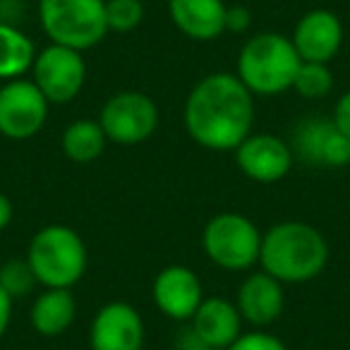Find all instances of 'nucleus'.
I'll return each mask as SVG.
<instances>
[{"label": "nucleus", "mask_w": 350, "mask_h": 350, "mask_svg": "<svg viewBox=\"0 0 350 350\" xmlns=\"http://www.w3.org/2000/svg\"><path fill=\"white\" fill-rule=\"evenodd\" d=\"M27 262L39 286L72 288L87 271V245L75 228L51 224L34 233Z\"/></svg>", "instance_id": "4"}, {"label": "nucleus", "mask_w": 350, "mask_h": 350, "mask_svg": "<svg viewBox=\"0 0 350 350\" xmlns=\"http://www.w3.org/2000/svg\"><path fill=\"white\" fill-rule=\"evenodd\" d=\"M252 25V12L245 5H233L226 12V31H233V34H243Z\"/></svg>", "instance_id": "25"}, {"label": "nucleus", "mask_w": 350, "mask_h": 350, "mask_svg": "<svg viewBox=\"0 0 350 350\" xmlns=\"http://www.w3.org/2000/svg\"><path fill=\"white\" fill-rule=\"evenodd\" d=\"M259 264L281 283H307L329 264V243L314 226L283 221L262 233Z\"/></svg>", "instance_id": "2"}, {"label": "nucleus", "mask_w": 350, "mask_h": 350, "mask_svg": "<svg viewBox=\"0 0 350 350\" xmlns=\"http://www.w3.org/2000/svg\"><path fill=\"white\" fill-rule=\"evenodd\" d=\"M36 58L34 41L10 22H0V79H20Z\"/></svg>", "instance_id": "19"}, {"label": "nucleus", "mask_w": 350, "mask_h": 350, "mask_svg": "<svg viewBox=\"0 0 350 350\" xmlns=\"http://www.w3.org/2000/svg\"><path fill=\"white\" fill-rule=\"evenodd\" d=\"M106 132L101 130L98 120H75L63 132V154L72 163H92L106 149Z\"/></svg>", "instance_id": "20"}, {"label": "nucleus", "mask_w": 350, "mask_h": 350, "mask_svg": "<svg viewBox=\"0 0 350 350\" xmlns=\"http://www.w3.org/2000/svg\"><path fill=\"white\" fill-rule=\"evenodd\" d=\"M151 295H154L161 314L175 321L192 319L204 300L200 276L183 264H170V267L161 269L159 276L154 278Z\"/></svg>", "instance_id": "13"}, {"label": "nucleus", "mask_w": 350, "mask_h": 350, "mask_svg": "<svg viewBox=\"0 0 350 350\" xmlns=\"http://www.w3.org/2000/svg\"><path fill=\"white\" fill-rule=\"evenodd\" d=\"M144 20L142 0H106V25L108 31L127 34L137 29Z\"/></svg>", "instance_id": "23"}, {"label": "nucleus", "mask_w": 350, "mask_h": 350, "mask_svg": "<svg viewBox=\"0 0 350 350\" xmlns=\"http://www.w3.org/2000/svg\"><path fill=\"white\" fill-rule=\"evenodd\" d=\"M12 216H15V206H12L10 197L0 192V233H3V230L10 226Z\"/></svg>", "instance_id": "28"}, {"label": "nucleus", "mask_w": 350, "mask_h": 350, "mask_svg": "<svg viewBox=\"0 0 350 350\" xmlns=\"http://www.w3.org/2000/svg\"><path fill=\"white\" fill-rule=\"evenodd\" d=\"M39 17L51 44L79 53L98 46L108 34L106 0H39Z\"/></svg>", "instance_id": "5"}, {"label": "nucleus", "mask_w": 350, "mask_h": 350, "mask_svg": "<svg viewBox=\"0 0 350 350\" xmlns=\"http://www.w3.org/2000/svg\"><path fill=\"white\" fill-rule=\"evenodd\" d=\"M300 55L288 36L262 31L240 49L238 77L254 96H276L293 89Z\"/></svg>", "instance_id": "3"}, {"label": "nucleus", "mask_w": 350, "mask_h": 350, "mask_svg": "<svg viewBox=\"0 0 350 350\" xmlns=\"http://www.w3.org/2000/svg\"><path fill=\"white\" fill-rule=\"evenodd\" d=\"M49 98L31 79H10L0 87V135L8 139H31L49 118Z\"/></svg>", "instance_id": "9"}, {"label": "nucleus", "mask_w": 350, "mask_h": 350, "mask_svg": "<svg viewBox=\"0 0 350 350\" xmlns=\"http://www.w3.org/2000/svg\"><path fill=\"white\" fill-rule=\"evenodd\" d=\"M226 350H288L278 336L269 334V331H250V334H240L233 345Z\"/></svg>", "instance_id": "24"}, {"label": "nucleus", "mask_w": 350, "mask_h": 350, "mask_svg": "<svg viewBox=\"0 0 350 350\" xmlns=\"http://www.w3.org/2000/svg\"><path fill=\"white\" fill-rule=\"evenodd\" d=\"M224 0H168V15L178 29L195 41H214L226 31Z\"/></svg>", "instance_id": "17"}, {"label": "nucleus", "mask_w": 350, "mask_h": 350, "mask_svg": "<svg viewBox=\"0 0 350 350\" xmlns=\"http://www.w3.org/2000/svg\"><path fill=\"white\" fill-rule=\"evenodd\" d=\"M31 82L41 89L49 103H70L84 89L87 63L79 51L51 44L36 53L31 65Z\"/></svg>", "instance_id": "8"}, {"label": "nucleus", "mask_w": 350, "mask_h": 350, "mask_svg": "<svg viewBox=\"0 0 350 350\" xmlns=\"http://www.w3.org/2000/svg\"><path fill=\"white\" fill-rule=\"evenodd\" d=\"M293 89L302 98H312V101L324 98L334 89V72H331L329 63H305L302 60L295 79H293Z\"/></svg>", "instance_id": "21"}, {"label": "nucleus", "mask_w": 350, "mask_h": 350, "mask_svg": "<svg viewBox=\"0 0 350 350\" xmlns=\"http://www.w3.org/2000/svg\"><path fill=\"white\" fill-rule=\"evenodd\" d=\"M293 161H295V156H293L291 144L276 135H267V132L250 135L235 149L238 168L247 175L250 180L264 183V185L283 180L291 173Z\"/></svg>", "instance_id": "11"}, {"label": "nucleus", "mask_w": 350, "mask_h": 350, "mask_svg": "<svg viewBox=\"0 0 350 350\" xmlns=\"http://www.w3.org/2000/svg\"><path fill=\"white\" fill-rule=\"evenodd\" d=\"M75 314H77V300L70 288H46V293H41L31 305L29 319L36 334L55 338L72 326Z\"/></svg>", "instance_id": "18"}, {"label": "nucleus", "mask_w": 350, "mask_h": 350, "mask_svg": "<svg viewBox=\"0 0 350 350\" xmlns=\"http://www.w3.org/2000/svg\"><path fill=\"white\" fill-rule=\"evenodd\" d=\"M39 286L34 271H31L29 262L27 259H8L3 267H0V288L17 300V297L31 295V291Z\"/></svg>", "instance_id": "22"}, {"label": "nucleus", "mask_w": 350, "mask_h": 350, "mask_svg": "<svg viewBox=\"0 0 350 350\" xmlns=\"http://www.w3.org/2000/svg\"><path fill=\"white\" fill-rule=\"evenodd\" d=\"M202 247L216 267L226 271H247L259 262L262 233L245 214L224 211L204 226Z\"/></svg>", "instance_id": "6"}, {"label": "nucleus", "mask_w": 350, "mask_h": 350, "mask_svg": "<svg viewBox=\"0 0 350 350\" xmlns=\"http://www.w3.org/2000/svg\"><path fill=\"white\" fill-rule=\"evenodd\" d=\"M89 345L92 350H142L144 319L130 302H108L94 317Z\"/></svg>", "instance_id": "12"}, {"label": "nucleus", "mask_w": 350, "mask_h": 350, "mask_svg": "<svg viewBox=\"0 0 350 350\" xmlns=\"http://www.w3.org/2000/svg\"><path fill=\"white\" fill-rule=\"evenodd\" d=\"M293 46L305 63H329L343 46L340 17L324 8L310 10L300 17L293 31Z\"/></svg>", "instance_id": "14"}, {"label": "nucleus", "mask_w": 350, "mask_h": 350, "mask_svg": "<svg viewBox=\"0 0 350 350\" xmlns=\"http://www.w3.org/2000/svg\"><path fill=\"white\" fill-rule=\"evenodd\" d=\"M293 156L317 168H343L350 163V139L340 135L331 118H302L293 127Z\"/></svg>", "instance_id": "10"}, {"label": "nucleus", "mask_w": 350, "mask_h": 350, "mask_svg": "<svg viewBox=\"0 0 350 350\" xmlns=\"http://www.w3.org/2000/svg\"><path fill=\"white\" fill-rule=\"evenodd\" d=\"M12 297L8 295L3 288H0V338L5 336L8 326H10V319H12Z\"/></svg>", "instance_id": "27"}, {"label": "nucleus", "mask_w": 350, "mask_h": 350, "mask_svg": "<svg viewBox=\"0 0 350 350\" xmlns=\"http://www.w3.org/2000/svg\"><path fill=\"white\" fill-rule=\"evenodd\" d=\"M190 329L209 350H226L243 334V317L238 305L226 297H206L192 317Z\"/></svg>", "instance_id": "16"}, {"label": "nucleus", "mask_w": 350, "mask_h": 350, "mask_svg": "<svg viewBox=\"0 0 350 350\" xmlns=\"http://www.w3.org/2000/svg\"><path fill=\"white\" fill-rule=\"evenodd\" d=\"M238 310L243 321L252 326H269L283 314L286 293L278 278L269 276L267 271H254L243 281L238 291Z\"/></svg>", "instance_id": "15"}, {"label": "nucleus", "mask_w": 350, "mask_h": 350, "mask_svg": "<svg viewBox=\"0 0 350 350\" xmlns=\"http://www.w3.org/2000/svg\"><path fill=\"white\" fill-rule=\"evenodd\" d=\"M254 94L233 72H211L192 87L185 101L187 135L211 151H235L254 122Z\"/></svg>", "instance_id": "1"}, {"label": "nucleus", "mask_w": 350, "mask_h": 350, "mask_svg": "<svg viewBox=\"0 0 350 350\" xmlns=\"http://www.w3.org/2000/svg\"><path fill=\"white\" fill-rule=\"evenodd\" d=\"M98 125L113 144L135 146L151 139L159 127V108L142 92H118L103 103Z\"/></svg>", "instance_id": "7"}, {"label": "nucleus", "mask_w": 350, "mask_h": 350, "mask_svg": "<svg viewBox=\"0 0 350 350\" xmlns=\"http://www.w3.org/2000/svg\"><path fill=\"white\" fill-rule=\"evenodd\" d=\"M331 120H334V125L340 130V135L350 139V92H345L343 96L336 101Z\"/></svg>", "instance_id": "26"}]
</instances>
